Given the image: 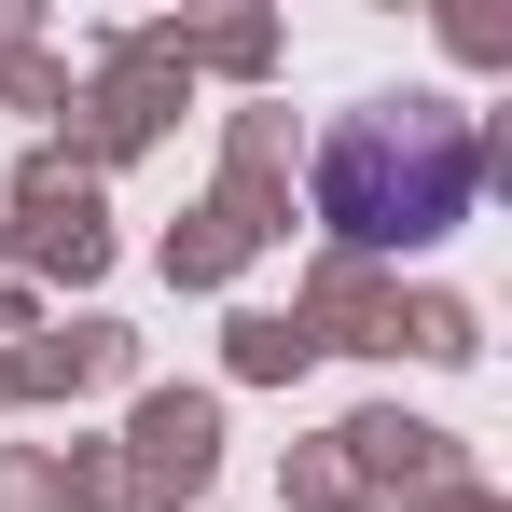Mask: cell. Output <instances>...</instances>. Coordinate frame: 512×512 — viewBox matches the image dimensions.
Returning a JSON list of instances; mask_svg holds the SVG:
<instances>
[{
    "label": "cell",
    "mask_w": 512,
    "mask_h": 512,
    "mask_svg": "<svg viewBox=\"0 0 512 512\" xmlns=\"http://www.w3.org/2000/svg\"><path fill=\"white\" fill-rule=\"evenodd\" d=\"M319 208H333L346 250H416V236H443V222L471 208V125L429 111V97L346 111L333 153H319Z\"/></svg>",
    "instance_id": "1"
}]
</instances>
